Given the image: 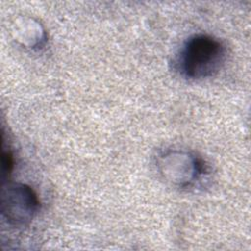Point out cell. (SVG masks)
<instances>
[{
    "instance_id": "cell-3",
    "label": "cell",
    "mask_w": 251,
    "mask_h": 251,
    "mask_svg": "<svg viewBox=\"0 0 251 251\" xmlns=\"http://www.w3.org/2000/svg\"><path fill=\"white\" fill-rule=\"evenodd\" d=\"M159 165L166 177L181 186L190 184L204 173V165L200 159L179 151L164 154Z\"/></svg>"
},
{
    "instance_id": "cell-2",
    "label": "cell",
    "mask_w": 251,
    "mask_h": 251,
    "mask_svg": "<svg viewBox=\"0 0 251 251\" xmlns=\"http://www.w3.org/2000/svg\"><path fill=\"white\" fill-rule=\"evenodd\" d=\"M39 209V200L31 187L23 183H8L1 191V213L16 226L28 225Z\"/></svg>"
},
{
    "instance_id": "cell-4",
    "label": "cell",
    "mask_w": 251,
    "mask_h": 251,
    "mask_svg": "<svg viewBox=\"0 0 251 251\" xmlns=\"http://www.w3.org/2000/svg\"><path fill=\"white\" fill-rule=\"evenodd\" d=\"M13 169V157L12 154L8 152H3V176L10 175Z\"/></svg>"
},
{
    "instance_id": "cell-1",
    "label": "cell",
    "mask_w": 251,
    "mask_h": 251,
    "mask_svg": "<svg viewBox=\"0 0 251 251\" xmlns=\"http://www.w3.org/2000/svg\"><path fill=\"white\" fill-rule=\"evenodd\" d=\"M226 60V47L209 34H195L183 44L178 57L180 73L187 78L201 79L214 75Z\"/></svg>"
}]
</instances>
